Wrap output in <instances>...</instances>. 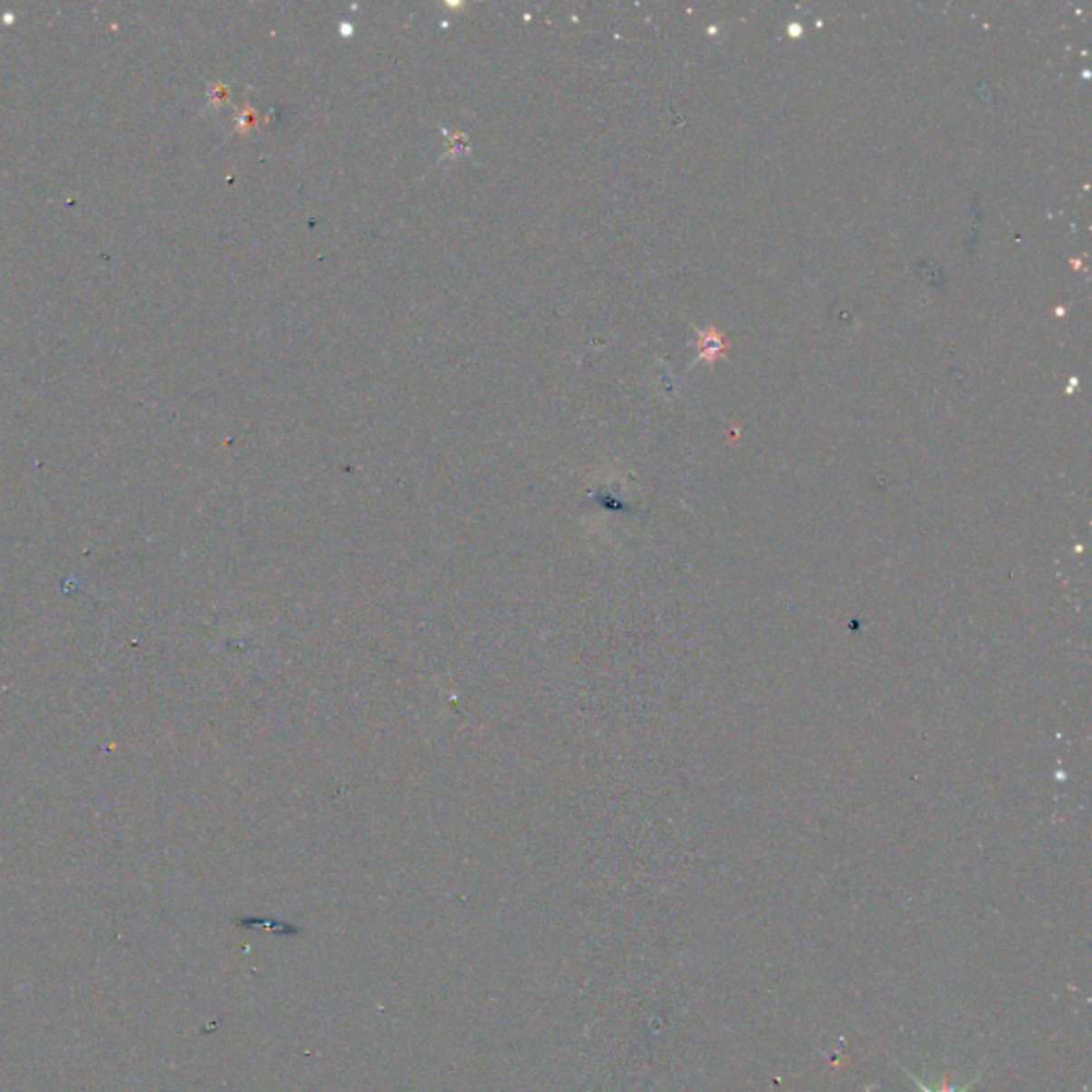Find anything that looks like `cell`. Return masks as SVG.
Masks as SVG:
<instances>
[{
    "label": "cell",
    "instance_id": "6da1fadb",
    "mask_svg": "<svg viewBox=\"0 0 1092 1092\" xmlns=\"http://www.w3.org/2000/svg\"><path fill=\"white\" fill-rule=\"evenodd\" d=\"M909 1076H911V1073H909ZM911 1079H914V1082H915L917 1086H920V1090H922V1092H964V1090H967V1088H971V1086H973V1082H969L967 1086H964L963 1090H953V1088H950V1084H947V1078H944V1084H941V1088H939V1090H930L926 1084H922L920 1079H917V1076H911Z\"/></svg>",
    "mask_w": 1092,
    "mask_h": 1092
}]
</instances>
